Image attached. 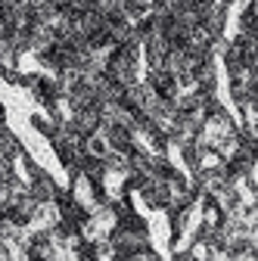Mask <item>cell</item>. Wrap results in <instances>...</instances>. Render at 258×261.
<instances>
[{
  "mask_svg": "<svg viewBox=\"0 0 258 261\" xmlns=\"http://www.w3.org/2000/svg\"><path fill=\"white\" fill-rule=\"evenodd\" d=\"M28 177H31V187H28V193L35 196L38 202H53L56 199V184H53V177L44 171V168H38V165H28Z\"/></svg>",
  "mask_w": 258,
  "mask_h": 261,
  "instance_id": "cell-1",
  "label": "cell"
},
{
  "mask_svg": "<svg viewBox=\"0 0 258 261\" xmlns=\"http://www.w3.org/2000/svg\"><path fill=\"white\" fill-rule=\"evenodd\" d=\"M146 84L152 87V93L159 96V100H174V96H177V87H180V81H177L168 69H149Z\"/></svg>",
  "mask_w": 258,
  "mask_h": 261,
  "instance_id": "cell-2",
  "label": "cell"
}]
</instances>
